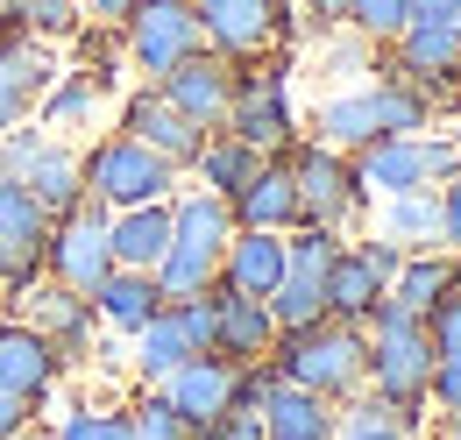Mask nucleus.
Returning <instances> with one entry per match:
<instances>
[{"instance_id": "nucleus-1", "label": "nucleus", "mask_w": 461, "mask_h": 440, "mask_svg": "<svg viewBox=\"0 0 461 440\" xmlns=\"http://www.w3.org/2000/svg\"><path fill=\"white\" fill-rule=\"evenodd\" d=\"M270 362H277L270 377H285V384H305L320 398H355L369 384V334L355 320H312V327L277 334Z\"/></svg>"}, {"instance_id": "nucleus-2", "label": "nucleus", "mask_w": 461, "mask_h": 440, "mask_svg": "<svg viewBox=\"0 0 461 440\" xmlns=\"http://www.w3.org/2000/svg\"><path fill=\"white\" fill-rule=\"evenodd\" d=\"M234 234V214L221 192H185L171 199V249H164V263H157V291L164 298H199V291H213L221 284V249H228Z\"/></svg>"}, {"instance_id": "nucleus-3", "label": "nucleus", "mask_w": 461, "mask_h": 440, "mask_svg": "<svg viewBox=\"0 0 461 440\" xmlns=\"http://www.w3.org/2000/svg\"><path fill=\"white\" fill-rule=\"evenodd\" d=\"M362 334H369V377H376V398L384 405H398L404 419L433 398V341H426V320L411 313V306H398V298H384L369 320H362Z\"/></svg>"}, {"instance_id": "nucleus-4", "label": "nucleus", "mask_w": 461, "mask_h": 440, "mask_svg": "<svg viewBox=\"0 0 461 440\" xmlns=\"http://www.w3.org/2000/svg\"><path fill=\"white\" fill-rule=\"evenodd\" d=\"M419 128H426V93H419L411 78H384V86L320 100V142H327V150H362V142L419 135Z\"/></svg>"}, {"instance_id": "nucleus-5", "label": "nucleus", "mask_w": 461, "mask_h": 440, "mask_svg": "<svg viewBox=\"0 0 461 440\" xmlns=\"http://www.w3.org/2000/svg\"><path fill=\"white\" fill-rule=\"evenodd\" d=\"M0 178H14L50 220H64L71 206H86V164H78V150L36 142V135H22V128L0 135Z\"/></svg>"}, {"instance_id": "nucleus-6", "label": "nucleus", "mask_w": 461, "mask_h": 440, "mask_svg": "<svg viewBox=\"0 0 461 440\" xmlns=\"http://www.w3.org/2000/svg\"><path fill=\"white\" fill-rule=\"evenodd\" d=\"M86 164V192L100 199V206H149V199H171L177 170L149 150V142H135V135H107L93 157H78Z\"/></svg>"}, {"instance_id": "nucleus-7", "label": "nucleus", "mask_w": 461, "mask_h": 440, "mask_svg": "<svg viewBox=\"0 0 461 440\" xmlns=\"http://www.w3.org/2000/svg\"><path fill=\"white\" fill-rule=\"evenodd\" d=\"M121 29H128V57H135L149 78H164L171 64H185L192 50H206V29H199L192 0H142V7L121 14Z\"/></svg>"}, {"instance_id": "nucleus-8", "label": "nucleus", "mask_w": 461, "mask_h": 440, "mask_svg": "<svg viewBox=\"0 0 461 440\" xmlns=\"http://www.w3.org/2000/svg\"><path fill=\"white\" fill-rule=\"evenodd\" d=\"M43 263L58 270L64 291H78V298H86L100 277L114 270V249H107V214H100V206H71L64 220H50Z\"/></svg>"}, {"instance_id": "nucleus-9", "label": "nucleus", "mask_w": 461, "mask_h": 440, "mask_svg": "<svg viewBox=\"0 0 461 440\" xmlns=\"http://www.w3.org/2000/svg\"><path fill=\"white\" fill-rule=\"evenodd\" d=\"M241 377H249V370H241V362H228V355H192V362H177L157 390H164V405H171L177 419H192V426L206 434V426H221V419L234 412Z\"/></svg>"}, {"instance_id": "nucleus-10", "label": "nucleus", "mask_w": 461, "mask_h": 440, "mask_svg": "<svg viewBox=\"0 0 461 440\" xmlns=\"http://www.w3.org/2000/svg\"><path fill=\"white\" fill-rule=\"evenodd\" d=\"M291 185H298V220H305V227H334V234H341L348 214L362 206L348 157H341V150H327V142L298 150V164H291Z\"/></svg>"}, {"instance_id": "nucleus-11", "label": "nucleus", "mask_w": 461, "mask_h": 440, "mask_svg": "<svg viewBox=\"0 0 461 440\" xmlns=\"http://www.w3.org/2000/svg\"><path fill=\"white\" fill-rule=\"evenodd\" d=\"M228 128L234 142H249L256 157H277L291 142V93L277 71H256V78H234V100H228Z\"/></svg>"}, {"instance_id": "nucleus-12", "label": "nucleus", "mask_w": 461, "mask_h": 440, "mask_svg": "<svg viewBox=\"0 0 461 440\" xmlns=\"http://www.w3.org/2000/svg\"><path fill=\"white\" fill-rule=\"evenodd\" d=\"M58 86V57L43 36H0V135L7 128H22L29 114L43 107V93Z\"/></svg>"}, {"instance_id": "nucleus-13", "label": "nucleus", "mask_w": 461, "mask_h": 440, "mask_svg": "<svg viewBox=\"0 0 461 440\" xmlns=\"http://www.w3.org/2000/svg\"><path fill=\"white\" fill-rule=\"evenodd\" d=\"M206 43L221 57H249V50H270L285 36V0H192Z\"/></svg>"}, {"instance_id": "nucleus-14", "label": "nucleus", "mask_w": 461, "mask_h": 440, "mask_svg": "<svg viewBox=\"0 0 461 440\" xmlns=\"http://www.w3.org/2000/svg\"><path fill=\"white\" fill-rule=\"evenodd\" d=\"M234 71L228 57H206V50H192L185 64H171L164 78H157V93L171 100L185 121H199V128H221L228 121V100H234Z\"/></svg>"}, {"instance_id": "nucleus-15", "label": "nucleus", "mask_w": 461, "mask_h": 440, "mask_svg": "<svg viewBox=\"0 0 461 440\" xmlns=\"http://www.w3.org/2000/svg\"><path fill=\"white\" fill-rule=\"evenodd\" d=\"M121 135H135V142H149L157 157L171 170H192V157H199V142L213 135V128H199V121H185V114L149 86V93H135L128 100V114H121Z\"/></svg>"}, {"instance_id": "nucleus-16", "label": "nucleus", "mask_w": 461, "mask_h": 440, "mask_svg": "<svg viewBox=\"0 0 461 440\" xmlns=\"http://www.w3.org/2000/svg\"><path fill=\"white\" fill-rule=\"evenodd\" d=\"M256 419H263V440H334V426H341L334 398H320V390H305V384H285V377L263 384Z\"/></svg>"}, {"instance_id": "nucleus-17", "label": "nucleus", "mask_w": 461, "mask_h": 440, "mask_svg": "<svg viewBox=\"0 0 461 440\" xmlns=\"http://www.w3.org/2000/svg\"><path fill=\"white\" fill-rule=\"evenodd\" d=\"M213 320H221V334H213V355H228V362H241V370H256V362L277 348L270 298H241V291H221V284H213Z\"/></svg>"}, {"instance_id": "nucleus-18", "label": "nucleus", "mask_w": 461, "mask_h": 440, "mask_svg": "<svg viewBox=\"0 0 461 440\" xmlns=\"http://www.w3.org/2000/svg\"><path fill=\"white\" fill-rule=\"evenodd\" d=\"M43 242H50V214H43L14 178H0V270H7V284L36 277Z\"/></svg>"}, {"instance_id": "nucleus-19", "label": "nucleus", "mask_w": 461, "mask_h": 440, "mask_svg": "<svg viewBox=\"0 0 461 440\" xmlns=\"http://www.w3.org/2000/svg\"><path fill=\"white\" fill-rule=\"evenodd\" d=\"M277 277H285V234H270V227H234L228 249H221V291L270 298Z\"/></svg>"}, {"instance_id": "nucleus-20", "label": "nucleus", "mask_w": 461, "mask_h": 440, "mask_svg": "<svg viewBox=\"0 0 461 440\" xmlns=\"http://www.w3.org/2000/svg\"><path fill=\"white\" fill-rule=\"evenodd\" d=\"M58 370H64V355H58V341L50 334H36V327H22V320H0V384L14 390V398H43V390L58 384Z\"/></svg>"}, {"instance_id": "nucleus-21", "label": "nucleus", "mask_w": 461, "mask_h": 440, "mask_svg": "<svg viewBox=\"0 0 461 440\" xmlns=\"http://www.w3.org/2000/svg\"><path fill=\"white\" fill-rule=\"evenodd\" d=\"M234 227H270V234H291L298 227V185H291V164H256V178L228 199Z\"/></svg>"}, {"instance_id": "nucleus-22", "label": "nucleus", "mask_w": 461, "mask_h": 440, "mask_svg": "<svg viewBox=\"0 0 461 440\" xmlns=\"http://www.w3.org/2000/svg\"><path fill=\"white\" fill-rule=\"evenodd\" d=\"M107 249H114L121 270H157L164 249H171V199H149V206H121L107 220Z\"/></svg>"}, {"instance_id": "nucleus-23", "label": "nucleus", "mask_w": 461, "mask_h": 440, "mask_svg": "<svg viewBox=\"0 0 461 440\" xmlns=\"http://www.w3.org/2000/svg\"><path fill=\"white\" fill-rule=\"evenodd\" d=\"M398 57L419 86H447L461 78V22H404L398 29Z\"/></svg>"}, {"instance_id": "nucleus-24", "label": "nucleus", "mask_w": 461, "mask_h": 440, "mask_svg": "<svg viewBox=\"0 0 461 440\" xmlns=\"http://www.w3.org/2000/svg\"><path fill=\"white\" fill-rule=\"evenodd\" d=\"M320 291H327V320H369L376 306H384V277L362 263V249H334V263H327V277H320Z\"/></svg>"}, {"instance_id": "nucleus-25", "label": "nucleus", "mask_w": 461, "mask_h": 440, "mask_svg": "<svg viewBox=\"0 0 461 440\" xmlns=\"http://www.w3.org/2000/svg\"><path fill=\"white\" fill-rule=\"evenodd\" d=\"M86 306H93L114 334H135L157 306H164V291H157V277H149V270H121V263H114V270L86 291Z\"/></svg>"}, {"instance_id": "nucleus-26", "label": "nucleus", "mask_w": 461, "mask_h": 440, "mask_svg": "<svg viewBox=\"0 0 461 440\" xmlns=\"http://www.w3.org/2000/svg\"><path fill=\"white\" fill-rule=\"evenodd\" d=\"M376 234L398 242L404 256L419 249H440V192H398V199H376Z\"/></svg>"}, {"instance_id": "nucleus-27", "label": "nucleus", "mask_w": 461, "mask_h": 440, "mask_svg": "<svg viewBox=\"0 0 461 440\" xmlns=\"http://www.w3.org/2000/svg\"><path fill=\"white\" fill-rule=\"evenodd\" d=\"M14 291H22V327L50 334V341H86V298H78V291L36 284V277H22Z\"/></svg>"}, {"instance_id": "nucleus-28", "label": "nucleus", "mask_w": 461, "mask_h": 440, "mask_svg": "<svg viewBox=\"0 0 461 440\" xmlns=\"http://www.w3.org/2000/svg\"><path fill=\"white\" fill-rule=\"evenodd\" d=\"M461 284V256H447V249H419V256H404L398 277H391V291L384 298H398V306H411V313H426L433 298H447Z\"/></svg>"}, {"instance_id": "nucleus-29", "label": "nucleus", "mask_w": 461, "mask_h": 440, "mask_svg": "<svg viewBox=\"0 0 461 440\" xmlns=\"http://www.w3.org/2000/svg\"><path fill=\"white\" fill-rule=\"evenodd\" d=\"M128 341H135V370H142L149 384H164L177 362H192V341H185V327H177L171 306H157V313H149L142 327L128 334Z\"/></svg>"}, {"instance_id": "nucleus-30", "label": "nucleus", "mask_w": 461, "mask_h": 440, "mask_svg": "<svg viewBox=\"0 0 461 440\" xmlns=\"http://www.w3.org/2000/svg\"><path fill=\"white\" fill-rule=\"evenodd\" d=\"M256 164H263V157H256L249 142H234L228 128H221V135H206V142H199V157H192L199 192H221V199H234V192L256 178Z\"/></svg>"}, {"instance_id": "nucleus-31", "label": "nucleus", "mask_w": 461, "mask_h": 440, "mask_svg": "<svg viewBox=\"0 0 461 440\" xmlns=\"http://www.w3.org/2000/svg\"><path fill=\"white\" fill-rule=\"evenodd\" d=\"M93 114H100V78H93V71H71V78H64L58 71V86L43 93L36 121H43V128H86Z\"/></svg>"}, {"instance_id": "nucleus-32", "label": "nucleus", "mask_w": 461, "mask_h": 440, "mask_svg": "<svg viewBox=\"0 0 461 440\" xmlns=\"http://www.w3.org/2000/svg\"><path fill=\"white\" fill-rule=\"evenodd\" d=\"M270 320H277V334H291V327H312V320H327V291H320V277H298V270H285V277H277V291H270Z\"/></svg>"}, {"instance_id": "nucleus-33", "label": "nucleus", "mask_w": 461, "mask_h": 440, "mask_svg": "<svg viewBox=\"0 0 461 440\" xmlns=\"http://www.w3.org/2000/svg\"><path fill=\"white\" fill-rule=\"evenodd\" d=\"M334 440H411V419H404L398 405H384V398H369V405H355Z\"/></svg>"}, {"instance_id": "nucleus-34", "label": "nucleus", "mask_w": 461, "mask_h": 440, "mask_svg": "<svg viewBox=\"0 0 461 440\" xmlns=\"http://www.w3.org/2000/svg\"><path fill=\"white\" fill-rule=\"evenodd\" d=\"M128 440H199V426L177 419L171 405H164V390H149V398L128 412Z\"/></svg>"}, {"instance_id": "nucleus-35", "label": "nucleus", "mask_w": 461, "mask_h": 440, "mask_svg": "<svg viewBox=\"0 0 461 440\" xmlns=\"http://www.w3.org/2000/svg\"><path fill=\"white\" fill-rule=\"evenodd\" d=\"M14 22H29V36H43V43H58V36H71L78 29V7L71 0H0Z\"/></svg>"}, {"instance_id": "nucleus-36", "label": "nucleus", "mask_w": 461, "mask_h": 440, "mask_svg": "<svg viewBox=\"0 0 461 440\" xmlns=\"http://www.w3.org/2000/svg\"><path fill=\"white\" fill-rule=\"evenodd\" d=\"M411 0H348V29H362L369 43H398Z\"/></svg>"}, {"instance_id": "nucleus-37", "label": "nucleus", "mask_w": 461, "mask_h": 440, "mask_svg": "<svg viewBox=\"0 0 461 440\" xmlns=\"http://www.w3.org/2000/svg\"><path fill=\"white\" fill-rule=\"evenodd\" d=\"M419 320H426V341H433V362H440V355H461V284L447 298H433Z\"/></svg>"}, {"instance_id": "nucleus-38", "label": "nucleus", "mask_w": 461, "mask_h": 440, "mask_svg": "<svg viewBox=\"0 0 461 440\" xmlns=\"http://www.w3.org/2000/svg\"><path fill=\"white\" fill-rule=\"evenodd\" d=\"M58 440H128V412H114V405H78L58 426Z\"/></svg>"}, {"instance_id": "nucleus-39", "label": "nucleus", "mask_w": 461, "mask_h": 440, "mask_svg": "<svg viewBox=\"0 0 461 440\" xmlns=\"http://www.w3.org/2000/svg\"><path fill=\"white\" fill-rule=\"evenodd\" d=\"M440 249H447V256H461V170L440 185Z\"/></svg>"}, {"instance_id": "nucleus-40", "label": "nucleus", "mask_w": 461, "mask_h": 440, "mask_svg": "<svg viewBox=\"0 0 461 440\" xmlns=\"http://www.w3.org/2000/svg\"><path fill=\"white\" fill-rule=\"evenodd\" d=\"M355 249H362V263L384 277V284H391V277H398V263H404V249H398V242H384V234H369V242H355Z\"/></svg>"}, {"instance_id": "nucleus-41", "label": "nucleus", "mask_w": 461, "mask_h": 440, "mask_svg": "<svg viewBox=\"0 0 461 440\" xmlns=\"http://www.w3.org/2000/svg\"><path fill=\"white\" fill-rule=\"evenodd\" d=\"M433 398H440L447 412H461V355H440V362H433Z\"/></svg>"}, {"instance_id": "nucleus-42", "label": "nucleus", "mask_w": 461, "mask_h": 440, "mask_svg": "<svg viewBox=\"0 0 461 440\" xmlns=\"http://www.w3.org/2000/svg\"><path fill=\"white\" fill-rule=\"evenodd\" d=\"M199 440H263V419H256V412H228L221 426H206Z\"/></svg>"}, {"instance_id": "nucleus-43", "label": "nucleus", "mask_w": 461, "mask_h": 440, "mask_svg": "<svg viewBox=\"0 0 461 440\" xmlns=\"http://www.w3.org/2000/svg\"><path fill=\"white\" fill-rule=\"evenodd\" d=\"M22 426H29V398H14V390L0 384V440H14Z\"/></svg>"}, {"instance_id": "nucleus-44", "label": "nucleus", "mask_w": 461, "mask_h": 440, "mask_svg": "<svg viewBox=\"0 0 461 440\" xmlns=\"http://www.w3.org/2000/svg\"><path fill=\"white\" fill-rule=\"evenodd\" d=\"M305 14H312L320 29H341V22H348V0H305Z\"/></svg>"}, {"instance_id": "nucleus-45", "label": "nucleus", "mask_w": 461, "mask_h": 440, "mask_svg": "<svg viewBox=\"0 0 461 440\" xmlns=\"http://www.w3.org/2000/svg\"><path fill=\"white\" fill-rule=\"evenodd\" d=\"M128 7H142V0H86V14H93V22H121Z\"/></svg>"}, {"instance_id": "nucleus-46", "label": "nucleus", "mask_w": 461, "mask_h": 440, "mask_svg": "<svg viewBox=\"0 0 461 440\" xmlns=\"http://www.w3.org/2000/svg\"><path fill=\"white\" fill-rule=\"evenodd\" d=\"M14 440H58V434H29V426H22V434H14Z\"/></svg>"}, {"instance_id": "nucleus-47", "label": "nucleus", "mask_w": 461, "mask_h": 440, "mask_svg": "<svg viewBox=\"0 0 461 440\" xmlns=\"http://www.w3.org/2000/svg\"><path fill=\"white\" fill-rule=\"evenodd\" d=\"M7 29H14V14H7V7H0V36H7Z\"/></svg>"}, {"instance_id": "nucleus-48", "label": "nucleus", "mask_w": 461, "mask_h": 440, "mask_svg": "<svg viewBox=\"0 0 461 440\" xmlns=\"http://www.w3.org/2000/svg\"><path fill=\"white\" fill-rule=\"evenodd\" d=\"M455 150H461V114H455Z\"/></svg>"}, {"instance_id": "nucleus-49", "label": "nucleus", "mask_w": 461, "mask_h": 440, "mask_svg": "<svg viewBox=\"0 0 461 440\" xmlns=\"http://www.w3.org/2000/svg\"><path fill=\"white\" fill-rule=\"evenodd\" d=\"M455 22H461V0H455Z\"/></svg>"}, {"instance_id": "nucleus-50", "label": "nucleus", "mask_w": 461, "mask_h": 440, "mask_svg": "<svg viewBox=\"0 0 461 440\" xmlns=\"http://www.w3.org/2000/svg\"><path fill=\"white\" fill-rule=\"evenodd\" d=\"M0 284H7V270H0Z\"/></svg>"}]
</instances>
